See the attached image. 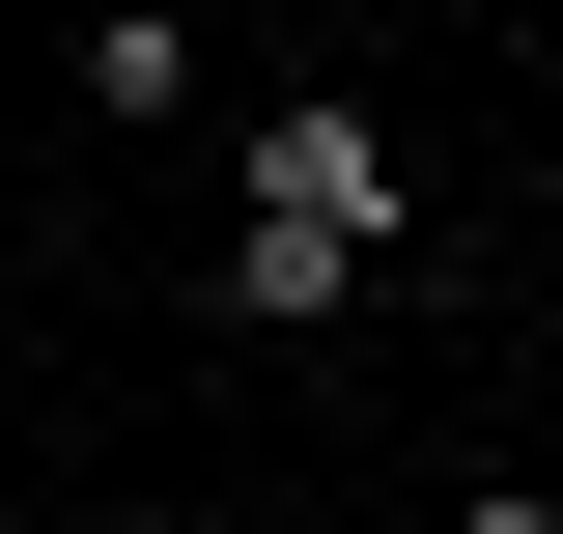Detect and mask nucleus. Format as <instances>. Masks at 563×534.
<instances>
[{
  "label": "nucleus",
  "instance_id": "1",
  "mask_svg": "<svg viewBox=\"0 0 563 534\" xmlns=\"http://www.w3.org/2000/svg\"><path fill=\"white\" fill-rule=\"evenodd\" d=\"M225 198H254L282 254H395V113H366V85H282V113L225 141Z\"/></svg>",
  "mask_w": 563,
  "mask_h": 534
},
{
  "label": "nucleus",
  "instance_id": "2",
  "mask_svg": "<svg viewBox=\"0 0 563 534\" xmlns=\"http://www.w3.org/2000/svg\"><path fill=\"white\" fill-rule=\"evenodd\" d=\"M85 113H113V141L198 113V0H85Z\"/></svg>",
  "mask_w": 563,
  "mask_h": 534
},
{
  "label": "nucleus",
  "instance_id": "3",
  "mask_svg": "<svg viewBox=\"0 0 563 534\" xmlns=\"http://www.w3.org/2000/svg\"><path fill=\"white\" fill-rule=\"evenodd\" d=\"M451 534H563V478H479V507H451Z\"/></svg>",
  "mask_w": 563,
  "mask_h": 534
}]
</instances>
